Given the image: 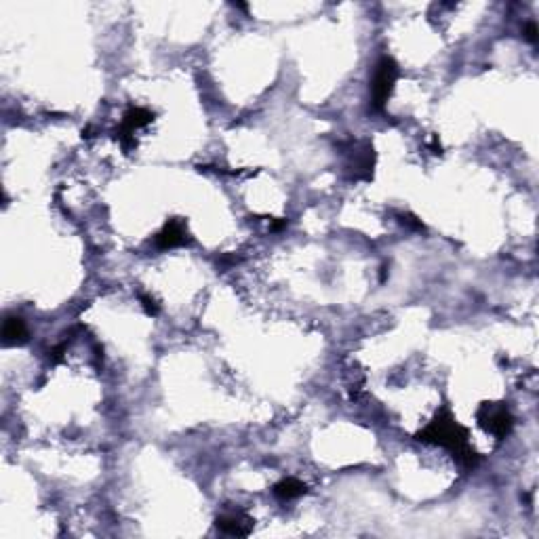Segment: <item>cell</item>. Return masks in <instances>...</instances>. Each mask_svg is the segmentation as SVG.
Masks as SVG:
<instances>
[{
    "label": "cell",
    "instance_id": "obj_9",
    "mask_svg": "<svg viewBox=\"0 0 539 539\" xmlns=\"http://www.w3.org/2000/svg\"><path fill=\"white\" fill-rule=\"evenodd\" d=\"M141 306H144V310H146L150 316H156V314H158V306H156V301H154L152 297L141 295Z\"/></svg>",
    "mask_w": 539,
    "mask_h": 539
},
{
    "label": "cell",
    "instance_id": "obj_1",
    "mask_svg": "<svg viewBox=\"0 0 539 539\" xmlns=\"http://www.w3.org/2000/svg\"><path fill=\"white\" fill-rule=\"evenodd\" d=\"M419 441L434 443V445H441V447L449 449L457 457V461L465 468H474L478 463V455L468 445L465 430L451 417L449 411H443L441 415H436V419L430 422L419 432Z\"/></svg>",
    "mask_w": 539,
    "mask_h": 539
},
{
    "label": "cell",
    "instance_id": "obj_4",
    "mask_svg": "<svg viewBox=\"0 0 539 539\" xmlns=\"http://www.w3.org/2000/svg\"><path fill=\"white\" fill-rule=\"evenodd\" d=\"M152 122V112H148L146 108H131L124 118H122V124L118 129V139L122 141L124 148H131L133 146V133L146 124Z\"/></svg>",
    "mask_w": 539,
    "mask_h": 539
},
{
    "label": "cell",
    "instance_id": "obj_6",
    "mask_svg": "<svg viewBox=\"0 0 539 539\" xmlns=\"http://www.w3.org/2000/svg\"><path fill=\"white\" fill-rule=\"evenodd\" d=\"M217 529L228 535H249L251 521L243 514H226L217 518Z\"/></svg>",
    "mask_w": 539,
    "mask_h": 539
},
{
    "label": "cell",
    "instance_id": "obj_2",
    "mask_svg": "<svg viewBox=\"0 0 539 539\" xmlns=\"http://www.w3.org/2000/svg\"><path fill=\"white\" fill-rule=\"evenodd\" d=\"M398 79V66L392 57H381L375 76H373V87H371V108L375 112H381L390 93L394 89V83Z\"/></svg>",
    "mask_w": 539,
    "mask_h": 539
},
{
    "label": "cell",
    "instance_id": "obj_10",
    "mask_svg": "<svg viewBox=\"0 0 539 539\" xmlns=\"http://www.w3.org/2000/svg\"><path fill=\"white\" fill-rule=\"evenodd\" d=\"M525 36H527L529 42H538V25H535L533 21H529V23L525 25Z\"/></svg>",
    "mask_w": 539,
    "mask_h": 539
},
{
    "label": "cell",
    "instance_id": "obj_8",
    "mask_svg": "<svg viewBox=\"0 0 539 539\" xmlns=\"http://www.w3.org/2000/svg\"><path fill=\"white\" fill-rule=\"evenodd\" d=\"M306 485L297 478H284L280 480L276 487H274V495L282 502H291V499H297L306 493Z\"/></svg>",
    "mask_w": 539,
    "mask_h": 539
},
{
    "label": "cell",
    "instance_id": "obj_5",
    "mask_svg": "<svg viewBox=\"0 0 539 539\" xmlns=\"http://www.w3.org/2000/svg\"><path fill=\"white\" fill-rule=\"evenodd\" d=\"M156 247L158 249H173V247H180L185 243V228H183V224L178 221V219H171L165 228H163V232L156 236Z\"/></svg>",
    "mask_w": 539,
    "mask_h": 539
},
{
    "label": "cell",
    "instance_id": "obj_7",
    "mask_svg": "<svg viewBox=\"0 0 539 539\" xmlns=\"http://www.w3.org/2000/svg\"><path fill=\"white\" fill-rule=\"evenodd\" d=\"M2 340L6 346L23 344L28 340V327L21 318H6L2 327Z\"/></svg>",
    "mask_w": 539,
    "mask_h": 539
},
{
    "label": "cell",
    "instance_id": "obj_3",
    "mask_svg": "<svg viewBox=\"0 0 539 539\" xmlns=\"http://www.w3.org/2000/svg\"><path fill=\"white\" fill-rule=\"evenodd\" d=\"M478 422L487 432H491L497 439L508 436L512 430V424H514L510 411L506 407H497V405H482L478 411Z\"/></svg>",
    "mask_w": 539,
    "mask_h": 539
}]
</instances>
